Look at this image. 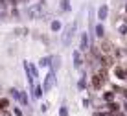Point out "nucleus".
I'll return each mask as SVG.
<instances>
[{
	"mask_svg": "<svg viewBox=\"0 0 127 116\" xmlns=\"http://www.w3.org/2000/svg\"><path fill=\"white\" fill-rule=\"evenodd\" d=\"M105 79H107V72H105V68H103L99 74L92 76V87H94V88H101L103 83H105Z\"/></svg>",
	"mask_w": 127,
	"mask_h": 116,
	"instance_id": "1",
	"label": "nucleus"
},
{
	"mask_svg": "<svg viewBox=\"0 0 127 116\" xmlns=\"http://www.w3.org/2000/svg\"><path fill=\"white\" fill-rule=\"evenodd\" d=\"M74 33H76V24H70V26L64 28V33H63V44H64V46H68V44H70Z\"/></svg>",
	"mask_w": 127,
	"mask_h": 116,
	"instance_id": "2",
	"label": "nucleus"
},
{
	"mask_svg": "<svg viewBox=\"0 0 127 116\" xmlns=\"http://www.w3.org/2000/svg\"><path fill=\"white\" fill-rule=\"evenodd\" d=\"M54 83H55V76H54V70H52V72L44 77V85H42V90L48 92L52 87H54Z\"/></svg>",
	"mask_w": 127,
	"mask_h": 116,
	"instance_id": "3",
	"label": "nucleus"
},
{
	"mask_svg": "<svg viewBox=\"0 0 127 116\" xmlns=\"http://www.w3.org/2000/svg\"><path fill=\"white\" fill-rule=\"evenodd\" d=\"M41 11H42V4H37V6H33V7L28 9V17L30 19H39V17H41Z\"/></svg>",
	"mask_w": 127,
	"mask_h": 116,
	"instance_id": "4",
	"label": "nucleus"
},
{
	"mask_svg": "<svg viewBox=\"0 0 127 116\" xmlns=\"http://www.w3.org/2000/svg\"><path fill=\"white\" fill-rule=\"evenodd\" d=\"M11 94L15 96V98H17V100H19L22 105H26V103H28V96H26L24 92H19V90H11Z\"/></svg>",
	"mask_w": 127,
	"mask_h": 116,
	"instance_id": "5",
	"label": "nucleus"
},
{
	"mask_svg": "<svg viewBox=\"0 0 127 116\" xmlns=\"http://www.w3.org/2000/svg\"><path fill=\"white\" fill-rule=\"evenodd\" d=\"M107 13H109V7L107 6H101L98 9V19L99 20H105V19H107Z\"/></svg>",
	"mask_w": 127,
	"mask_h": 116,
	"instance_id": "6",
	"label": "nucleus"
},
{
	"mask_svg": "<svg viewBox=\"0 0 127 116\" xmlns=\"http://www.w3.org/2000/svg\"><path fill=\"white\" fill-rule=\"evenodd\" d=\"M99 48H101V53H105V55H109V53L112 52V44H111V42H107V41L101 42V46H99Z\"/></svg>",
	"mask_w": 127,
	"mask_h": 116,
	"instance_id": "7",
	"label": "nucleus"
},
{
	"mask_svg": "<svg viewBox=\"0 0 127 116\" xmlns=\"http://www.w3.org/2000/svg\"><path fill=\"white\" fill-rule=\"evenodd\" d=\"M79 48H81L83 52H87V48H89V37H87V33L81 35V46Z\"/></svg>",
	"mask_w": 127,
	"mask_h": 116,
	"instance_id": "8",
	"label": "nucleus"
},
{
	"mask_svg": "<svg viewBox=\"0 0 127 116\" xmlns=\"http://www.w3.org/2000/svg\"><path fill=\"white\" fill-rule=\"evenodd\" d=\"M114 74H116L120 79H127V74H125V70H124V68H120V66H116V68H114Z\"/></svg>",
	"mask_w": 127,
	"mask_h": 116,
	"instance_id": "9",
	"label": "nucleus"
},
{
	"mask_svg": "<svg viewBox=\"0 0 127 116\" xmlns=\"http://www.w3.org/2000/svg\"><path fill=\"white\" fill-rule=\"evenodd\" d=\"M74 66H76V68H79V66H81V55H79V52H74Z\"/></svg>",
	"mask_w": 127,
	"mask_h": 116,
	"instance_id": "10",
	"label": "nucleus"
},
{
	"mask_svg": "<svg viewBox=\"0 0 127 116\" xmlns=\"http://www.w3.org/2000/svg\"><path fill=\"white\" fill-rule=\"evenodd\" d=\"M103 33H105L103 26H101V24H98V26H96V35H98V37H103Z\"/></svg>",
	"mask_w": 127,
	"mask_h": 116,
	"instance_id": "11",
	"label": "nucleus"
},
{
	"mask_svg": "<svg viewBox=\"0 0 127 116\" xmlns=\"http://www.w3.org/2000/svg\"><path fill=\"white\" fill-rule=\"evenodd\" d=\"M103 98H105V101H112L114 100V92H105Z\"/></svg>",
	"mask_w": 127,
	"mask_h": 116,
	"instance_id": "12",
	"label": "nucleus"
},
{
	"mask_svg": "<svg viewBox=\"0 0 127 116\" xmlns=\"http://www.w3.org/2000/svg\"><path fill=\"white\" fill-rule=\"evenodd\" d=\"M68 4H70V2H68V0H61V9H63V11H66V9H68V7H70V6H68Z\"/></svg>",
	"mask_w": 127,
	"mask_h": 116,
	"instance_id": "13",
	"label": "nucleus"
},
{
	"mask_svg": "<svg viewBox=\"0 0 127 116\" xmlns=\"http://www.w3.org/2000/svg\"><path fill=\"white\" fill-rule=\"evenodd\" d=\"M0 107H2V109H7V107H9V101H7L6 98H2V100H0Z\"/></svg>",
	"mask_w": 127,
	"mask_h": 116,
	"instance_id": "14",
	"label": "nucleus"
},
{
	"mask_svg": "<svg viewBox=\"0 0 127 116\" xmlns=\"http://www.w3.org/2000/svg\"><path fill=\"white\" fill-rule=\"evenodd\" d=\"M109 109H111L112 113H118V109H120V107H118L116 103H112V101H111V103H109Z\"/></svg>",
	"mask_w": 127,
	"mask_h": 116,
	"instance_id": "15",
	"label": "nucleus"
},
{
	"mask_svg": "<svg viewBox=\"0 0 127 116\" xmlns=\"http://www.w3.org/2000/svg\"><path fill=\"white\" fill-rule=\"evenodd\" d=\"M50 65V57H44V59H41V66H48Z\"/></svg>",
	"mask_w": 127,
	"mask_h": 116,
	"instance_id": "16",
	"label": "nucleus"
},
{
	"mask_svg": "<svg viewBox=\"0 0 127 116\" xmlns=\"http://www.w3.org/2000/svg\"><path fill=\"white\" fill-rule=\"evenodd\" d=\"M41 92H42V88H41V87H35V96L39 98V96H41Z\"/></svg>",
	"mask_w": 127,
	"mask_h": 116,
	"instance_id": "17",
	"label": "nucleus"
},
{
	"mask_svg": "<svg viewBox=\"0 0 127 116\" xmlns=\"http://www.w3.org/2000/svg\"><path fill=\"white\" fill-rule=\"evenodd\" d=\"M52 30H54V32H55V30H59V22H52Z\"/></svg>",
	"mask_w": 127,
	"mask_h": 116,
	"instance_id": "18",
	"label": "nucleus"
},
{
	"mask_svg": "<svg viewBox=\"0 0 127 116\" xmlns=\"http://www.w3.org/2000/svg\"><path fill=\"white\" fill-rule=\"evenodd\" d=\"M4 4H17V0H2Z\"/></svg>",
	"mask_w": 127,
	"mask_h": 116,
	"instance_id": "19",
	"label": "nucleus"
},
{
	"mask_svg": "<svg viewBox=\"0 0 127 116\" xmlns=\"http://www.w3.org/2000/svg\"><path fill=\"white\" fill-rule=\"evenodd\" d=\"M120 33H127V26H122V28H120Z\"/></svg>",
	"mask_w": 127,
	"mask_h": 116,
	"instance_id": "20",
	"label": "nucleus"
},
{
	"mask_svg": "<svg viewBox=\"0 0 127 116\" xmlns=\"http://www.w3.org/2000/svg\"><path fill=\"white\" fill-rule=\"evenodd\" d=\"M66 114H68V111H66V109H61V116H66Z\"/></svg>",
	"mask_w": 127,
	"mask_h": 116,
	"instance_id": "21",
	"label": "nucleus"
},
{
	"mask_svg": "<svg viewBox=\"0 0 127 116\" xmlns=\"http://www.w3.org/2000/svg\"><path fill=\"white\" fill-rule=\"evenodd\" d=\"M101 116H112V114H109V113H103V114H101Z\"/></svg>",
	"mask_w": 127,
	"mask_h": 116,
	"instance_id": "22",
	"label": "nucleus"
},
{
	"mask_svg": "<svg viewBox=\"0 0 127 116\" xmlns=\"http://www.w3.org/2000/svg\"><path fill=\"white\" fill-rule=\"evenodd\" d=\"M122 92H124V96H125V98H127V90H122Z\"/></svg>",
	"mask_w": 127,
	"mask_h": 116,
	"instance_id": "23",
	"label": "nucleus"
},
{
	"mask_svg": "<svg viewBox=\"0 0 127 116\" xmlns=\"http://www.w3.org/2000/svg\"><path fill=\"white\" fill-rule=\"evenodd\" d=\"M0 114H2V107H0Z\"/></svg>",
	"mask_w": 127,
	"mask_h": 116,
	"instance_id": "24",
	"label": "nucleus"
},
{
	"mask_svg": "<svg viewBox=\"0 0 127 116\" xmlns=\"http://www.w3.org/2000/svg\"><path fill=\"white\" fill-rule=\"evenodd\" d=\"M125 9H127V4H125Z\"/></svg>",
	"mask_w": 127,
	"mask_h": 116,
	"instance_id": "25",
	"label": "nucleus"
},
{
	"mask_svg": "<svg viewBox=\"0 0 127 116\" xmlns=\"http://www.w3.org/2000/svg\"><path fill=\"white\" fill-rule=\"evenodd\" d=\"M125 74H127V68H125Z\"/></svg>",
	"mask_w": 127,
	"mask_h": 116,
	"instance_id": "26",
	"label": "nucleus"
},
{
	"mask_svg": "<svg viewBox=\"0 0 127 116\" xmlns=\"http://www.w3.org/2000/svg\"><path fill=\"white\" fill-rule=\"evenodd\" d=\"M125 109H127V105H125Z\"/></svg>",
	"mask_w": 127,
	"mask_h": 116,
	"instance_id": "27",
	"label": "nucleus"
}]
</instances>
